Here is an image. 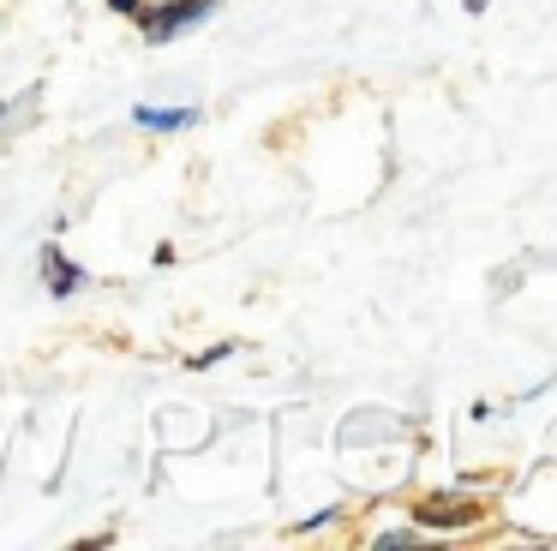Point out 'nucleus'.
I'll use <instances>...</instances> for the list:
<instances>
[{
  "instance_id": "obj_1",
  "label": "nucleus",
  "mask_w": 557,
  "mask_h": 551,
  "mask_svg": "<svg viewBox=\"0 0 557 551\" xmlns=\"http://www.w3.org/2000/svg\"><path fill=\"white\" fill-rule=\"evenodd\" d=\"M216 6H222V0H156V6L144 0V6H138V30H144V42L162 48V42H174L180 30H192L198 18H210Z\"/></svg>"
},
{
  "instance_id": "obj_2",
  "label": "nucleus",
  "mask_w": 557,
  "mask_h": 551,
  "mask_svg": "<svg viewBox=\"0 0 557 551\" xmlns=\"http://www.w3.org/2000/svg\"><path fill=\"white\" fill-rule=\"evenodd\" d=\"M414 522L420 528H474L480 522V504L474 498H432V504L414 510Z\"/></svg>"
},
{
  "instance_id": "obj_3",
  "label": "nucleus",
  "mask_w": 557,
  "mask_h": 551,
  "mask_svg": "<svg viewBox=\"0 0 557 551\" xmlns=\"http://www.w3.org/2000/svg\"><path fill=\"white\" fill-rule=\"evenodd\" d=\"M198 120H204V108H156V102L132 108V126H144V132H192Z\"/></svg>"
},
{
  "instance_id": "obj_4",
  "label": "nucleus",
  "mask_w": 557,
  "mask_h": 551,
  "mask_svg": "<svg viewBox=\"0 0 557 551\" xmlns=\"http://www.w3.org/2000/svg\"><path fill=\"white\" fill-rule=\"evenodd\" d=\"M42 282H48V294H54V300H66V294H78V288H84V270H78L60 246H42Z\"/></svg>"
},
{
  "instance_id": "obj_5",
  "label": "nucleus",
  "mask_w": 557,
  "mask_h": 551,
  "mask_svg": "<svg viewBox=\"0 0 557 551\" xmlns=\"http://www.w3.org/2000/svg\"><path fill=\"white\" fill-rule=\"evenodd\" d=\"M414 540H420V534H414V528H396V534H378V540H372V546H414Z\"/></svg>"
},
{
  "instance_id": "obj_6",
  "label": "nucleus",
  "mask_w": 557,
  "mask_h": 551,
  "mask_svg": "<svg viewBox=\"0 0 557 551\" xmlns=\"http://www.w3.org/2000/svg\"><path fill=\"white\" fill-rule=\"evenodd\" d=\"M330 522H336V510H318V516H306V522H300V534H324Z\"/></svg>"
},
{
  "instance_id": "obj_7",
  "label": "nucleus",
  "mask_w": 557,
  "mask_h": 551,
  "mask_svg": "<svg viewBox=\"0 0 557 551\" xmlns=\"http://www.w3.org/2000/svg\"><path fill=\"white\" fill-rule=\"evenodd\" d=\"M138 6L144 0H108V12H120V18H138Z\"/></svg>"
}]
</instances>
